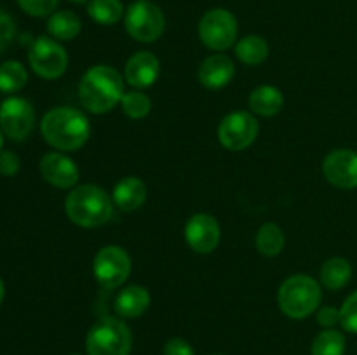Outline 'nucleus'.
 Returning <instances> with one entry per match:
<instances>
[{
	"label": "nucleus",
	"instance_id": "nucleus-16",
	"mask_svg": "<svg viewBox=\"0 0 357 355\" xmlns=\"http://www.w3.org/2000/svg\"><path fill=\"white\" fill-rule=\"evenodd\" d=\"M234 75H236V65L232 59L223 52H216V54L208 56L204 61L199 66V82L206 87V89L218 90L229 86L232 82Z\"/></svg>",
	"mask_w": 357,
	"mask_h": 355
},
{
	"label": "nucleus",
	"instance_id": "nucleus-30",
	"mask_svg": "<svg viewBox=\"0 0 357 355\" xmlns=\"http://www.w3.org/2000/svg\"><path fill=\"white\" fill-rule=\"evenodd\" d=\"M16 37V21L10 14L0 9V54L13 44Z\"/></svg>",
	"mask_w": 357,
	"mask_h": 355
},
{
	"label": "nucleus",
	"instance_id": "nucleus-32",
	"mask_svg": "<svg viewBox=\"0 0 357 355\" xmlns=\"http://www.w3.org/2000/svg\"><path fill=\"white\" fill-rule=\"evenodd\" d=\"M316 320L324 329H333L337 324H340V308H335V306H321L317 310Z\"/></svg>",
	"mask_w": 357,
	"mask_h": 355
},
{
	"label": "nucleus",
	"instance_id": "nucleus-20",
	"mask_svg": "<svg viewBox=\"0 0 357 355\" xmlns=\"http://www.w3.org/2000/svg\"><path fill=\"white\" fill-rule=\"evenodd\" d=\"M352 267L345 258L333 256L326 260L321 267V284L330 291H340L351 282Z\"/></svg>",
	"mask_w": 357,
	"mask_h": 355
},
{
	"label": "nucleus",
	"instance_id": "nucleus-8",
	"mask_svg": "<svg viewBox=\"0 0 357 355\" xmlns=\"http://www.w3.org/2000/svg\"><path fill=\"white\" fill-rule=\"evenodd\" d=\"M28 63L40 79L54 80L59 79L68 68V54L56 38L40 35L31 42Z\"/></svg>",
	"mask_w": 357,
	"mask_h": 355
},
{
	"label": "nucleus",
	"instance_id": "nucleus-37",
	"mask_svg": "<svg viewBox=\"0 0 357 355\" xmlns=\"http://www.w3.org/2000/svg\"><path fill=\"white\" fill-rule=\"evenodd\" d=\"M72 355H82V354H72Z\"/></svg>",
	"mask_w": 357,
	"mask_h": 355
},
{
	"label": "nucleus",
	"instance_id": "nucleus-14",
	"mask_svg": "<svg viewBox=\"0 0 357 355\" xmlns=\"http://www.w3.org/2000/svg\"><path fill=\"white\" fill-rule=\"evenodd\" d=\"M40 174L49 184L59 190H72L79 183V167L61 152H49L40 159Z\"/></svg>",
	"mask_w": 357,
	"mask_h": 355
},
{
	"label": "nucleus",
	"instance_id": "nucleus-11",
	"mask_svg": "<svg viewBox=\"0 0 357 355\" xmlns=\"http://www.w3.org/2000/svg\"><path fill=\"white\" fill-rule=\"evenodd\" d=\"M35 110L24 97L10 96L0 104V129L13 141H24L33 132Z\"/></svg>",
	"mask_w": 357,
	"mask_h": 355
},
{
	"label": "nucleus",
	"instance_id": "nucleus-5",
	"mask_svg": "<svg viewBox=\"0 0 357 355\" xmlns=\"http://www.w3.org/2000/svg\"><path fill=\"white\" fill-rule=\"evenodd\" d=\"M131 348L132 333L121 317H103L87 331V355H129Z\"/></svg>",
	"mask_w": 357,
	"mask_h": 355
},
{
	"label": "nucleus",
	"instance_id": "nucleus-24",
	"mask_svg": "<svg viewBox=\"0 0 357 355\" xmlns=\"http://www.w3.org/2000/svg\"><path fill=\"white\" fill-rule=\"evenodd\" d=\"M286 246V237L281 226L275 223H264L257 233V249L261 256L275 258L282 253Z\"/></svg>",
	"mask_w": 357,
	"mask_h": 355
},
{
	"label": "nucleus",
	"instance_id": "nucleus-12",
	"mask_svg": "<svg viewBox=\"0 0 357 355\" xmlns=\"http://www.w3.org/2000/svg\"><path fill=\"white\" fill-rule=\"evenodd\" d=\"M323 174L330 184L340 190L357 188V152L351 148H337L323 160Z\"/></svg>",
	"mask_w": 357,
	"mask_h": 355
},
{
	"label": "nucleus",
	"instance_id": "nucleus-33",
	"mask_svg": "<svg viewBox=\"0 0 357 355\" xmlns=\"http://www.w3.org/2000/svg\"><path fill=\"white\" fill-rule=\"evenodd\" d=\"M162 355H195L194 348L183 338H171L162 348Z\"/></svg>",
	"mask_w": 357,
	"mask_h": 355
},
{
	"label": "nucleus",
	"instance_id": "nucleus-2",
	"mask_svg": "<svg viewBox=\"0 0 357 355\" xmlns=\"http://www.w3.org/2000/svg\"><path fill=\"white\" fill-rule=\"evenodd\" d=\"M40 132L45 143L61 152L82 148L91 136V124L86 113L72 106H56L40 120Z\"/></svg>",
	"mask_w": 357,
	"mask_h": 355
},
{
	"label": "nucleus",
	"instance_id": "nucleus-23",
	"mask_svg": "<svg viewBox=\"0 0 357 355\" xmlns=\"http://www.w3.org/2000/svg\"><path fill=\"white\" fill-rule=\"evenodd\" d=\"M87 14L94 23L101 26H112L124 19V3L121 0H89Z\"/></svg>",
	"mask_w": 357,
	"mask_h": 355
},
{
	"label": "nucleus",
	"instance_id": "nucleus-15",
	"mask_svg": "<svg viewBox=\"0 0 357 355\" xmlns=\"http://www.w3.org/2000/svg\"><path fill=\"white\" fill-rule=\"evenodd\" d=\"M160 75V63L153 52L138 51L128 59L124 68V79L135 89H146L157 82Z\"/></svg>",
	"mask_w": 357,
	"mask_h": 355
},
{
	"label": "nucleus",
	"instance_id": "nucleus-19",
	"mask_svg": "<svg viewBox=\"0 0 357 355\" xmlns=\"http://www.w3.org/2000/svg\"><path fill=\"white\" fill-rule=\"evenodd\" d=\"M250 110L261 117H274L284 106V96L275 86H260L250 94Z\"/></svg>",
	"mask_w": 357,
	"mask_h": 355
},
{
	"label": "nucleus",
	"instance_id": "nucleus-4",
	"mask_svg": "<svg viewBox=\"0 0 357 355\" xmlns=\"http://www.w3.org/2000/svg\"><path fill=\"white\" fill-rule=\"evenodd\" d=\"M323 291L319 282L305 274L286 278L278 291V303L286 317L295 320L307 319L319 310Z\"/></svg>",
	"mask_w": 357,
	"mask_h": 355
},
{
	"label": "nucleus",
	"instance_id": "nucleus-7",
	"mask_svg": "<svg viewBox=\"0 0 357 355\" xmlns=\"http://www.w3.org/2000/svg\"><path fill=\"white\" fill-rule=\"evenodd\" d=\"M239 24L237 17L223 7L208 10L199 21V38L208 49L223 52L236 45Z\"/></svg>",
	"mask_w": 357,
	"mask_h": 355
},
{
	"label": "nucleus",
	"instance_id": "nucleus-17",
	"mask_svg": "<svg viewBox=\"0 0 357 355\" xmlns=\"http://www.w3.org/2000/svg\"><path fill=\"white\" fill-rule=\"evenodd\" d=\"M150 306V292L143 285L132 284L122 289L117 294L114 303V308L117 317L121 319H138L149 310Z\"/></svg>",
	"mask_w": 357,
	"mask_h": 355
},
{
	"label": "nucleus",
	"instance_id": "nucleus-18",
	"mask_svg": "<svg viewBox=\"0 0 357 355\" xmlns=\"http://www.w3.org/2000/svg\"><path fill=\"white\" fill-rule=\"evenodd\" d=\"M112 200H114L115 207H119L121 211H136V209L142 207L146 200L145 181L139 180V178L136 176L122 178V180L115 184L114 191H112Z\"/></svg>",
	"mask_w": 357,
	"mask_h": 355
},
{
	"label": "nucleus",
	"instance_id": "nucleus-6",
	"mask_svg": "<svg viewBox=\"0 0 357 355\" xmlns=\"http://www.w3.org/2000/svg\"><path fill=\"white\" fill-rule=\"evenodd\" d=\"M124 28L135 40L152 44L162 37L166 30V17L157 3L150 0H136L126 9Z\"/></svg>",
	"mask_w": 357,
	"mask_h": 355
},
{
	"label": "nucleus",
	"instance_id": "nucleus-13",
	"mask_svg": "<svg viewBox=\"0 0 357 355\" xmlns=\"http://www.w3.org/2000/svg\"><path fill=\"white\" fill-rule=\"evenodd\" d=\"M220 239H222V228H220L218 219L208 212H197L190 216L185 225V240L195 253H213L218 247Z\"/></svg>",
	"mask_w": 357,
	"mask_h": 355
},
{
	"label": "nucleus",
	"instance_id": "nucleus-31",
	"mask_svg": "<svg viewBox=\"0 0 357 355\" xmlns=\"http://www.w3.org/2000/svg\"><path fill=\"white\" fill-rule=\"evenodd\" d=\"M21 167V159L17 157V153L10 152V150H2L0 152V174L6 178L16 176L20 173Z\"/></svg>",
	"mask_w": 357,
	"mask_h": 355
},
{
	"label": "nucleus",
	"instance_id": "nucleus-28",
	"mask_svg": "<svg viewBox=\"0 0 357 355\" xmlns=\"http://www.w3.org/2000/svg\"><path fill=\"white\" fill-rule=\"evenodd\" d=\"M340 326L347 333L357 334V291L349 294L340 306Z\"/></svg>",
	"mask_w": 357,
	"mask_h": 355
},
{
	"label": "nucleus",
	"instance_id": "nucleus-3",
	"mask_svg": "<svg viewBox=\"0 0 357 355\" xmlns=\"http://www.w3.org/2000/svg\"><path fill=\"white\" fill-rule=\"evenodd\" d=\"M65 212L75 225L82 228H96L112 218L114 200L98 184H77L66 195Z\"/></svg>",
	"mask_w": 357,
	"mask_h": 355
},
{
	"label": "nucleus",
	"instance_id": "nucleus-1",
	"mask_svg": "<svg viewBox=\"0 0 357 355\" xmlns=\"http://www.w3.org/2000/svg\"><path fill=\"white\" fill-rule=\"evenodd\" d=\"M122 96L124 79L114 66H91L79 82V100L89 113H108L121 104Z\"/></svg>",
	"mask_w": 357,
	"mask_h": 355
},
{
	"label": "nucleus",
	"instance_id": "nucleus-35",
	"mask_svg": "<svg viewBox=\"0 0 357 355\" xmlns=\"http://www.w3.org/2000/svg\"><path fill=\"white\" fill-rule=\"evenodd\" d=\"M2 146H3V132L0 129V152H2Z\"/></svg>",
	"mask_w": 357,
	"mask_h": 355
},
{
	"label": "nucleus",
	"instance_id": "nucleus-27",
	"mask_svg": "<svg viewBox=\"0 0 357 355\" xmlns=\"http://www.w3.org/2000/svg\"><path fill=\"white\" fill-rule=\"evenodd\" d=\"M121 108L126 117L132 118V120H139V118H145L150 113L152 100L139 89L129 90V93H124V96H122Z\"/></svg>",
	"mask_w": 357,
	"mask_h": 355
},
{
	"label": "nucleus",
	"instance_id": "nucleus-26",
	"mask_svg": "<svg viewBox=\"0 0 357 355\" xmlns=\"http://www.w3.org/2000/svg\"><path fill=\"white\" fill-rule=\"evenodd\" d=\"M347 341L344 333L333 329H324L314 338L310 352L312 355H345Z\"/></svg>",
	"mask_w": 357,
	"mask_h": 355
},
{
	"label": "nucleus",
	"instance_id": "nucleus-9",
	"mask_svg": "<svg viewBox=\"0 0 357 355\" xmlns=\"http://www.w3.org/2000/svg\"><path fill=\"white\" fill-rule=\"evenodd\" d=\"M131 258L121 246H105L96 253L93 261V274L103 289H117L131 275Z\"/></svg>",
	"mask_w": 357,
	"mask_h": 355
},
{
	"label": "nucleus",
	"instance_id": "nucleus-34",
	"mask_svg": "<svg viewBox=\"0 0 357 355\" xmlns=\"http://www.w3.org/2000/svg\"><path fill=\"white\" fill-rule=\"evenodd\" d=\"M3 296H6V285H3V281L0 278V305L3 301Z\"/></svg>",
	"mask_w": 357,
	"mask_h": 355
},
{
	"label": "nucleus",
	"instance_id": "nucleus-22",
	"mask_svg": "<svg viewBox=\"0 0 357 355\" xmlns=\"http://www.w3.org/2000/svg\"><path fill=\"white\" fill-rule=\"evenodd\" d=\"M267 40L260 35H246L236 42V56L241 63L248 66H258L268 58Z\"/></svg>",
	"mask_w": 357,
	"mask_h": 355
},
{
	"label": "nucleus",
	"instance_id": "nucleus-38",
	"mask_svg": "<svg viewBox=\"0 0 357 355\" xmlns=\"http://www.w3.org/2000/svg\"><path fill=\"white\" fill-rule=\"evenodd\" d=\"M215 355H220V354H215Z\"/></svg>",
	"mask_w": 357,
	"mask_h": 355
},
{
	"label": "nucleus",
	"instance_id": "nucleus-10",
	"mask_svg": "<svg viewBox=\"0 0 357 355\" xmlns=\"http://www.w3.org/2000/svg\"><path fill=\"white\" fill-rule=\"evenodd\" d=\"M260 132V124L250 111H232L218 125V141L230 152H241L251 146Z\"/></svg>",
	"mask_w": 357,
	"mask_h": 355
},
{
	"label": "nucleus",
	"instance_id": "nucleus-36",
	"mask_svg": "<svg viewBox=\"0 0 357 355\" xmlns=\"http://www.w3.org/2000/svg\"><path fill=\"white\" fill-rule=\"evenodd\" d=\"M68 2H72V3H86V2H89V0H68Z\"/></svg>",
	"mask_w": 357,
	"mask_h": 355
},
{
	"label": "nucleus",
	"instance_id": "nucleus-21",
	"mask_svg": "<svg viewBox=\"0 0 357 355\" xmlns=\"http://www.w3.org/2000/svg\"><path fill=\"white\" fill-rule=\"evenodd\" d=\"M82 31V21L72 10H58L52 13L47 19V33L49 37L56 40L68 42L79 37Z\"/></svg>",
	"mask_w": 357,
	"mask_h": 355
},
{
	"label": "nucleus",
	"instance_id": "nucleus-29",
	"mask_svg": "<svg viewBox=\"0 0 357 355\" xmlns=\"http://www.w3.org/2000/svg\"><path fill=\"white\" fill-rule=\"evenodd\" d=\"M23 13L33 17H49L58 7V0H16Z\"/></svg>",
	"mask_w": 357,
	"mask_h": 355
},
{
	"label": "nucleus",
	"instance_id": "nucleus-25",
	"mask_svg": "<svg viewBox=\"0 0 357 355\" xmlns=\"http://www.w3.org/2000/svg\"><path fill=\"white\" fill-rule=\"evenodd\" d=\"M28 82V72L23 63L9 59L0 65V93L14 94Z\"/></svg>",
	"mask_w": 357,
	"mask_h": 355
}]
</instances>
